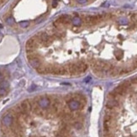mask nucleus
<instances>
[{
	"label": "nucleus",
	"mask_w": 137,
	"mask_h": 137,
	"mask_svg": "<svg viewBox=\"0 0 137 137\" xmlns=\"http://www.w3.org/2000/svg\"><path fill=\"white\" fill-rule=\"evenodd\" d=\"M68 104V108L71 111H76V110H78L80 108H83V105L81 104V102L78 100H76V99H71L69 102H67Z\"/></svg>",
	"instance_id": "obj_1"
},
{
	"label": "nucleus",
	"mask_w": 137,
	"mask_h": 137,
	"mask_svg": "<svg viewBox=\"0 0 137 137\" xmlns=\"http://www.w3.org/2000/svg\"><path fill=\"white\" fill-rule=\"evenodd\" d=\"M37 104H38V106L42 108V109H46V108H48L50 106L51 101L47 97H42V98L39 99Z\"/></svg>",
	"instance_id": "obj_2"
},
{
	"label": "nucleus",
	"mask_w": 137,
	"mask_h": 137,
	"mask_svg": "<svg viewBox=\"0 0 137 137\" xmlns=\"http://www.w3.org/2000/svg\"><path fill=\"white\" fill-rule=\"evenodd\" d=\"M38 46V42H37L35 37H32L26 42V50L28 52H32L34 49H35Z\"/></svg>",
	"instance_id": "obj_3"
},
{
	"label": "nucleus",
	"mask_w": 137,
	"mask_h": 137,
	"mask_svg": "<svg viewBox=\"0 0 137 137\" xmlns=\"http://www.w3.org/2000/svg\"><path fill=\"white\" fill-rule=\"evenodd\" d=\"M29 59V62L31 66H33L35 68H37L39 66H41V61L40 58L36 57L35 56H28Z\"/></svg>",
	"instance_id": "obj_4"
},
{
	"label": "nucleus",
	"mask_w": 137,
	"mask_h": 137,
	"mask_svg": "<svg viewBox=\"0 0 137 137\" xmlns=\"http://www.w3.org/2000/svg\"><path fill=\"white\" fill-rule=\"evenodd\" d=\"M120 107V100H117V99H109L106 103V108H117Z\"/></svg>",
	"instance_id": "obj_5"
},
{
	"label": "nucleus",
	"mask_w": 137,
	"mask_h": 137,
	"mask_svg": "<svg viewBox=\"0 0 137 137\" xmlns=\"http://www.w3.org/2000/svg\"><path fill=\"white\" fill-rule=\"evenodd\" d=\"M20 108L22 109V112L25 113V114H29L30 112V110L32 109V106L31 104H29V102L28 100H25L22 102L21 105H20Z\"/></svg>",
	"instance_id": "obj_6"
},
{
	"label": "nucleus",
	"mask_w": 137,
	"mask_h": 137,
	"mask_svg": "<svg viewBox=\"0 0 137 137\" xmlns=\"http://www.w3.org/2000/svg\"><path fill=\"white\" fill-rule=\"evenodd\" d=\"M14 121V119H13V116L11 114H6L4 116V118L2 120V123L4 126L6 127H8V126H11L12 124Z\"/></svg>",
	"instance_id": "obj_7"
},
{
	"label": "nucleus",
	"mask_w": 137,
	"mask_h": 137,
	"mask_svg": "<svg viewBox=\"0 0 137 137\" xmlns=\"http://www.w3.org/2000/svg\"><path fill=\"white\" fill-rule=\"evenodd\" d=\"M68 71L70 72L71 75H77L79 73V68H78V65L77 63H72L70 64L68 66Z\"/></svg>",
	"instance_id": "obj_8"
},
{
	"label": "nucleus",
	"mask_w": 137,
	"mask_h": 137,
	"mask_svg": "<svg viewBox=\"0 0 137 137\" xmlns=\"http://www.w3.org/2000/svg\"><path fill=\"white\" fill-rule=\"evenodd\" d=\"M114 92H115L117 94H119L120 97H123L125 96V95L127 93L128 90L126 88H125V87H123L122 85H119L118 87H116L115 88H114Z\"/></svg>",
	"instance_id": "obj_9"
},
{
	"label": "nucleus",
	"mask_w": 137,
	"mask_h": 137,
	"mask_svg": "<svg viewBox=\"0 0 137 137\" xmlns=\"http://www.w3.org/2000/svg\"><path fill=\"white\" fill-rule=\"evenodd\" d=\"M71 23L74 26H80L82 25V19L81 18H79L78 16H76V17H73L72 19H71Z\"/></svg>",
	"instance_id": "obj_10"
},
{
	"label": "nucleus",
	"mask_w": 137,
	"mask_h": 137,
	"mask_svg": "<svg viewBox=\"0 0 137 137\" xmlns=\"http://www.w3.org/2000/svg\"><path fill=\"white\" fill-rule=\"evenodd\" d=\"M120 85H122L124 87H125V88H126L127 90H129V88H131L132 83H131V82L129 81V80H126V81L123 82V83H122Z\"/></svg>",
	"instance_id": "obj_11"
},
{
	"label": "nucleus",
	"mask_w": 137,
	"mask_h": 137,
	"mask_svg": "<svg viewBox=\"0 0 137 137\" xmlns=\"http://www.w3.org/2000/svg\"><path fill=\"white\" fill-rule=\"evenodd\" d=\"M73 126H74V128H76L77 129H81L82 128H83V124H82L81 122L77 121L73 124Z\"/></svg>",
	"instance_id": "obj_12"
},
{
	"label": "nucleus",
	"mask_w": 137,
	"mask_h": 137,
	"mask_svg": "<svg viewBox=\"0 0 137 137\" xmlns=\"http://www.w3.org/2000/svg\"><path fill=\"white\" fill-rule=\"evenodd\" d=\"M6 23L8 24V25H13L14 23V19L13 17H8L7 18V19H6Z\"/></svg>",
	"instance_id": "obj_13"
},
{
	"label": "nucleus",
	"mask_w": 137,
	"mask_h": 137,
	"mask_svg": "<svg viewBox=\"0 0 137 137\" xmlns=\"http://www.w3.org/2000/svg\"><path fill=\"white\" fill-rule=\"evenodd\" d=\"M19 25H20L22 28H27L29 25V21H21V22H19Z\"/></svg>",
	"instance_id": "obj_14"
},
{
	"label": "nucleus",
	"mask_w": 137,
	"mask_h": 137,
	"mask_svg": "<svg viewBox=\"0 0 137 137\" xmlns=\"http://www.w3.org/2000/svg\"><path fill=\"white\" fill-rule=\"evenodd\" d=\"M114 55H115L116 58H117L118 60H120V59H121L122 56H123V52L122 51H116L115 53H114Z\"/></svg>",
	"instance_id": "obj_15"
},
{
	"label": "nucleus",
	"mask_w": 137,
	"mask_h": 137,
	"mask_svg": "<svg viewBox=\"0 0 137 137\" xmlns=\"http://www.w3.org/2000/svg\"><path fill=\"white\" fill-rule=\"evenodd\" d=\"M1 87H3V88H7V87H8V83L7 81H3L2 83H1V86H0Z\"/></svg>",
	"instance_id": "obj_16"
},
{
	"label": "nucleus",
	"mask_w": 137,
	"mask_h": 137,
	"mask_svg": "<svg viewBox=\"0 0 137 137\" xmlns=\"http://www.w3.org/2000/svg\"><path fill=\"white\" fill-rule=\"evenodd\" d=\"M66 69L65 67H60V75H65L66 74Z\"/></svg>",
	"instance_id": "obj_17"
},
{
	"label": "nucleus",
	"mask_w": 137,
	"mask_h": 137,
	"mask_svg": "<svg viewBox=\"0 0 137 137\" xmlns=\"http://www.w3.org/2000/svg\"><path fill=\"white\" fill-rule=\"evenodd\" d=\"M6 93H7V92H6V89L5 88H3V87H0V95H1V96H4V95H5Z\"/></svg>",
	"instance_id": "obj_18"
},
{
	"label": "nucleus",
	"mask_w": 137,
	"mask_h": 137,
	"mask_svg": "<svg viewBox=\"0 0 137 137\" xmlns=\"http://www.w3.org/2000/svg\"><path fill=\"white\" fill-rule=\"evenodd\" d=\"M127 19H120V20H119V23L120 24V25H125V24H127Z\"/></svg>",
	"instance_id": "obj_19"
},
{
	"label": "nucleus",
	"mask_w": 137,
	"mask_h": 137,
	"mask_svg": "<svg viewBox=\"0 0 137 137\" xmlns=\"http://www.w3.org/2000/svg\"><path fill=\"white\" fill-rule=\"evenodd\" d=\"M129 81L131 82L132 84H137V77H132V78L130 80H129Z\"/></svg>",
	"instance_id": "obj_20"
},
{
	"label": "nucleus",
	"mask_w": 137,
	"mask_h": 137,
	"mask_svg": "<svg viewBox=\"0 0 137 137\" xmlns=\"http://www.w3.org/2000/svg\"><path fill=\"white\" fill-rule=\"evenodd\" d=\"M35 89H36V86L35 85V84H33V85H31V87H29V89H28V91H29V92H33V91H35Z\"/></svg>",
	"instance_id": "obj_21"
},
{
	"label": "nucleus",
	"mask_w": 137,
	"mask_h": 137,
	"mask_svg": "<svg viewBox=\"0 0 137 137\" xmlns=\"http://www.w3.org/2000/svg\"><path fill=\"white\" fill-rule=\"evenodd\" d=\"M58 4V0H53L52 1V7L53 8H56V6H57Z\"/></svg>",
	"instance_id": "obj_22"
},
{
	"label": "nucleus",
	"mask_w": 137,
	"mask_h": 137,
	"mask_svg": "<svg viewBox=\"0 0 137 137\" xmlns=\"http://www.w3.org/2000/svg\"><path fill=\"white\" fill-rule=\"evenodd\" d=\"M131 19L134 20V21H137V14H134L133 15L131 16Z\"/></svg>",
	"instance_id": "obj_23"
},
{
	"label": "nucleus",
	"mask_w": 137,
	"mask_h": 137,
	"mask_svg": "<svg viewBox=\"0 0 137 137\" xmlns=\"http://www.w3.org/2000/svg\"><path fill=\"white\" fill-rule=\"evenodd\" d=\"M77 2L79 3V4H86V3L87 2V0H77Z\"/></svg>",
	"instance_id": "obj_24"
},
{
	"label": "nucleus",
	"mask_w": 137,
	"mask_h": 137,
	"mask_svg": "<svg viewBox=\"0 0 137 137\" xmlns=\"http://www.w3.org/2000/svg\"><path fill=\"white\" fill-rule=\"evenodd\" d=\"M3 79H4V76H3V74L0 72V81H3Z\"/></svg>",
	"instance_id": "obj_25"
},
{
	"label": "nucleus",
	"mask_w": 137,
	"mask_h": 137,
	"mask_svg": "<svg viewBox=\"0 0 137 137\" xmlns=\"http://www.w3.org/2000/svg\"><path fill=\"white\" fill-rule=\"evenodd\" d=\"M64 3H66V4H69V0H63Z\"/></svg>",
	"instance_id": "obj_26"
},
{
	"label": "nucleus",
	"mask_w": 137,
	"mask_h": 137,
	"mask_svg": "<svg viewBox=\"0 0 137 137\" xmlns=\"http://www.w3.org/2000/svg\"><path fill=\"white\" fill-rule=\"evenodd\" d=\"M89 80H90V77H87V79H86V80H85V82H88V81H89Z\"/></svg>",
	"instance_id": "obj_27"
},
{
	"label": "nucleus",
	"mask_w": 137,
	"mask_h": 137,
	"mask_svg": "<svg viewBox=\"0 0 137 137\" xmlns=\"http://www.w3.org/2000/svg\"><path fill=\"white\" fill-rule=\"evenodd\" d=\"M1 28H3V25H1V24H0V29H1Z\"/></svg>",
	"instance_id": "obj_28"
}]
</instances>
